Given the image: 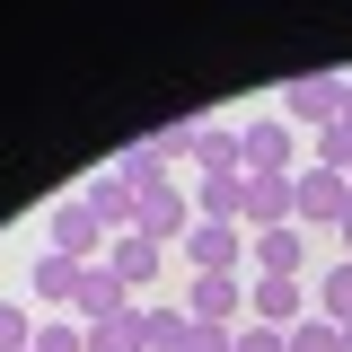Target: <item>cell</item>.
<instances>
[{
	"label": "cell",
	"instance_id": "1",
	"mask_svg": "<svg viewBox=\"0 0 352 352\" xmlns=\"http://www.w3.org/2000/svg\"><path fill=\"white\" fill-rule=\"evenodd\" d=\"M185 229H194V194H185L176 176H150L141 203H132V238H150V247H185Z\"/></svg>",
	"mask_w": 352,
	"mask_h": 352
},
{
	"label": "cell",
	"instance_id": "2",
	"mask_svg": "<svg viewBox=\"0 0 352 352\" xmlns=\"http://www.w3.org/2000/svg\"><path fill=\"white\" fill-rule=\"evenodd\" d=\"M344 212H352V176H335V168H300L291 176V220L308 238L317 229H344Z\"/></svg>",
	"mask_w": 352,
	"mask_h": 352
},
{
	"label": "cell",
	"instance_id": "3",
	"mask_svg": "<svg viewBox=\"0 0 352 352\" xmlns=\"http://www.w3.org/2000/svg\"><path fill=\"white\" fill-rule=\"evenodd\" d=\"M44 247H53V256H71V264H106L115 238H106V220L71 194V203H53V212H44Z\"/></svg>",
	"mask_w": 352,
	"mask_h": 352
},
{
	"label": "cell",
	"instance_id": "4",
	"mask_svg": "<svg viewBox=\"0 0 352 352\" xmlns=\"http://www.w3.org/2000/svg\"><path fill=\"white\" fill-rule=\"evenodd\" d=\"M247 176H300V132L282 115H247Z\"/></svg>",
	"mask_w": 352,
	"mask_h": 352
},
{
	"label": "cell",
	"instance_id": "5",
	"mask_svg": "<svg viewBox=\"0 0 352 352\" xmlns=\"http://www.w3.org/2000/svg\"><path fill=\"white\" fill-rule=\"evenodd\" d=\"M185 317H203V326H247V273H194V282H185Z\"/></svg>",
	"mask_w": 352,
	"mask_h": 352
},
{
	"label": "cell",
	"instance_id": "6",
	"mask_svg": "<svg viewBox=\"0 0 352 352\" xmlns=\"http://www.w3.org/2000/svg\"><path fill=\"white\" fill-rule=\"evenodd\" d=\"M335 115H344V80H335V71H308V80H291V88H282V124H291V132H326V124H335Z\"/></svg>",
	"mask_w": 352,
	"mask_h": 352
},
{
	"label": "cell",
	"instance_id": "7",
	"mask_svg": "<svg viewBox=\"0 0 352 352\" xmlns=\"http://www.w3.org/2000/svg\"><path fill=\"white\" fill-rule=\"evenodd\" d=\"M176 256H185V273H238V264H247V229H220V220H194Z\"/></svg>",
	"mask_w": 352,
	"mask_h": 352
},
{
	"label": "cell",
	"instance_id": "8",
	"mask_svg": "<svg viewBox=\"0 0 352 352\" xmlns=\"http://www.w3.org/2000/svg\"><path fill=\"white\" fill-rule=\"evenodd\" d=\"M247 264L273 273V282H300L308 273V229L300 220H291V229H256V238H247Z\"/></svg>",
	"mask_w": 352,
	"mask_h": 352
},
{
	"label": "cell",
	"instance_id": "9",
	"mask_svg": "<svg viewBox=\"0 0 352 352\" xmlns=\"http://www.w3.org/2000/svg\"><path fill=\"white\" fill-rule=\"evenodd\" d=\"M80 203L106 220V238H124V229H132V203H141V185H132L124 168H97V176L80 185Z\"/></svg>",
	"mask_w": 352,
	"mask_h": 352
},
{
	"label": "cell",
	"instance_id": "10",
	"mask_svg": "<svg viewBox=\"0 0 352 352\" xmlns=\"http://www.w3.org/2000/svg\"><path fill=\"white\" fill-rule=\"evenodd\" d=\"M247 317L291 335V326L308 317V282H273V273H256V282H247Z\"/></svg>",
	"mask_w": 352,
	"mask_h": 352
},
{
	"label": "cell",
	"instance_id": "11",
	"mask_svg": "<svg viewBox=\"0 0 352 352\" xmlns=\"http://www.w3.org/2000/svg\"><path fill=\"white\" fill-rule=\"evenodd\" d=\"M124 308H141V300H132V291L106 273V264H88V273H80V291H71V317H80V326H106V317H124Z\"/></svg>",
	"mask_w": 352,
	"mask_h": 352
},
{
	"label": "cell",
	"instance_id": "12",
	"mask_svg": "<svg viewBox=\"0 0 352 352\" xmlns=\"http://www.w3.org/2000/svg\"><path fill=\"white\" fill-rule=\"evenodd\" d=\"M159 264H168V247H150V238H132V229L106 247V273H115L124 291H150V282H159Z\"/></svg>",
	"mask_w": 352,
	"mask_h": 352
},
{
	"label": "cell",
	"instance_id": "13",
	"mask_svg": "<svg viewBox=\"0 0 352 352\" xmlns=\"http://www.w3.org/2000/svg\"><path fill=\"white\" fill-rule=\"evenodd\" d=\"M194 168L203 176H247V132L238 124H203L194 132Z\"/></svg>",
	"mask_w": 352,
	"mask_h": 352
},
{
	"label": "cell",
	"instance_id": "14",
	"mask_svg": "<svg viewBox=\"0 0 352 352\" xmlns=\"http://www.w3.org/2000/svg\"><path fill=\"white\" fill-rule=\"evenodd\" d=\"M194 220L247 229V176H203V185H194Z\"/></svg>",
	"mask_w": 352,
	"mask_h": 352
},
{
	"label": "cell",
	"instance_id": "15",
	"mask_svg": "<svg viewBox=\"0 0 352 352\" xmlns=\"http://www.w3.org/2000/svg\"><path fill=\"white\" fill-rule=\"evenodd\" d=\"M256 229H291V176H247V238Z\"/></svg>",
	"mask_w": 352,
	"mask_h": 352
},
{
	"label": "cell",
	"instance_id": "16",
	"mask_svg": "<svg viewBox=\"0 0 352 352\" xmlns=\"http://www.w3.org/2000/svg\"><path fill=\"white\" fill-rule=\"evenodd\" d=\"M80 273H88V264H71V256H53V247H36V300L71 308V291H80Z\"/></svg>",
	"mask_w": 352,
	"mask_h": 352
},
{
	"label": "cell",
	"instance_id": "17",
	"mask_svg": "<svg viewBox=\"0 0 352 352\" xmlns=\"http://www.w3.org/2000/svg\"><path fill=\"white\" fill-rule=\"evenodd\" d=\"M317 317H335V326H352V256H335L326 273H317Z\"/></svg>",
	"mask_w": 352,
	"mask_h": 352
},
{
	"label": "cell",
	"instance_id": "18",
	"mask_svg": "<svg viewBox=\"0 0 352 352\" xmlns=\"http://www.w3.org/2000/svg\"><path fill=\"white\" fill-rule=\"evenodd\" d=\"M185 344V308H141V352H176Z\"/></svg>",
	"mask_w": 352,
	"mask_h": 352
},
{
	"label": "cell",
	"instance_id": "19",
	"mask_svg": "<svg viewBox=\"0 0 352 352\" xmlns=\"http://www.w3.org/2000/svg\"><path fill=\"white\" fill-rule=\"evenodd\" d=\"M88 352H141V308L106 317V326H88Z\"/></svg>",
	"mask_w": 352,
	"mask_h": 352
},
{
	"label": "cell",
	"instance_id": "20",
	"mask_svg": "<svg viewBox=\"0 0 352 352\" xmlns=\"http://www.w3.org/2000/svg\"><path fill=\"white\" fill-rule=\"evenodd\" d=\"M291 352H344V326H335V317H317V308H308L300 326H291Z\"/></svg>",
	"mask_w": 352,
	"mask_h": 352
},
{
	"label": "cell",
	"instance_id": "21",
	"mask_svg": "<svg viewBox=\"0 0 352 352\" xmlns=\"http://www.w3.org/2000/svg\"><path fill=\"white\" fill-rule=\"evenodd\" d=\"M36 352H88V326L80 317H36Z\"/></svg>",
	"mask_w": 352,
	"mask_h": 352
},
{
	"label": "cell",
	"instance_id": "22",
	"mask_svg": "<svg viewBox=\"0 0 352 352\" xmlns=\"http://www.w3.org/2000/svg\"><path fill=\"white\" fill-rule=\"evenodd\" d=\"M317 168H335V176H352V124L335 115V124L317 132Z\"/></svg>",
	"mask_w": 352,
	"mask_h": 352
},
{
	"label": "cell",
	"instance_id": "23",
	"mask_svg": "<svg viewBox=\"0 0 352 352\" xmlns=\"http://www.w3.org/2000/svg\"><path fill=\"white\" fill-rule=\"evenodd\" d=\"M0 352H36V317L18 300H0Z\"/></svg>",
	"mask_w": 352,
	"mask_h": 352
},
{
	"label": "cell",
	"instance_id": "24",
	"mask_svg": "<svg viewBox=\"0 0 352 352\" xmlns=\"http://www.w3.org/2000/svg\"><path fill=\"white\" fill-rule=\"evenodd\" d=\"M176 352H238V326H203V317H185V344Z\"/></svg>",
	"mask_w": 352,
	"mask_h": 352
},
{
	"label": "cell",
	"instance_id": "25",
	"mask_svg": "<svg viewBox=\"0 0 352 352\" xmlns=\"http://www.w3.org/2000/svg\"><path fill=\"white\" fill-rule=\"evenodd\" d=\"M238 352H291V335H282V326H256V317H247V326H238Z\"/></svg>",
	"mask_w": 352,
	"mask_h": 352
},
{
	"label": "cell",
	"instance_id": "26",
	"mask_svg": "<svg viewBox=\"0 0 352 352\" xmlns=\"http://www.w3.org/2000/svg\"><path fill=\"white\" fill-rule=\"evenodd\" d=\"M335 238H344V256H352V212H344V229H335Z\"/></svg>",
	"mask_w": 352,
	"mask_h": 352
},
{
	"label": "cell",
	"instance_id": "27",
	"mask_svg": "<svg viewBox=\"0 0 352 352\" xmlns=\"http://www.w3.org/2000/svg\"><path fill=\"white\" fill-rule=\"evenodd\" d=\"M344 124H352V80H344Z\"/></svg>",
	"mask_w": 352,
	"mask_h": 352
},
{
	"label": "cell",
	"instance_id": "28",
	"mask_svg": "<svg viewBox=\"0 0 352 352\" xmlns=\"http://www.w3.org/2000/svg\"><path fill=\"white\" fill-rule=\"evenodd\" d=\"M344 352H352V326H344Z\"/></svg>",
	"mask_w": 352,
	"mask_h": 352
}]
</instances>
